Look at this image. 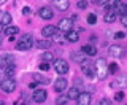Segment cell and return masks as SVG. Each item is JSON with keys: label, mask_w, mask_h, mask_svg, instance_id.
<instances>
[{"label": "cell", "mask_w": 127, "mask_h": 105, "mask_svg": "<svg viewBox=\"0 0 127 105\" xmlns=\"http://www.w3.org/2000/svg\"><path fill=\"white\" fill-rule=\"evenodd\" d=\"M32 46H33V37H32L30 34H27L19 40V43H18L16 48H18L19 51H27V50H30Z\"/></svg>", "instance_id": "6da1fadb"}, {"label": "cell", "mask_w": 127, "mask_h": 105, "mask_svg": "<svg viewBox=\"0 0 127 105\" xmlns=\"http://www.w3.org/2000/svg\"><path fill=\"white\" fill-rule=\"evenodd\" d=\"M54 70L57 72L61 76L68 73V62L65 59H56L54 60Z\"/></svg>", "instance_id": "7a4b0ae2"}, {"label": "cell", "mask_w": 127, "mask_h": 105, "mask_svg": "<svg viewBox=\"0 0 127 105\" xmlns=\"http://www.w3.org/2000/svg\"><path fill=\"white\" fill-rule=\"evenodd\" d=\"M95 68H97V76L100 80H105L106 75H108V68H106V60L105 59H98L97 62H95Z\"/></svg>", "instance_id": "3957f363"}, {"label": "cell", "mask_w": 127, "mask_h": 105, "mask_svg": "<svg viewBox=\"0 0 127 105\" xmlns=\"http://www.w3.org/2000/svg\"><path fill=\"white\" fill-rule=\"evenodd\" d=\"M71 26H73V21L68 19V18H65V19H61V21H59L56 29L61 32V34L65 35V34H68V32H71Z\"/></svg>", "instance_id": "277c9868"}, {"label": "cell", "mask_w": 127, "mask_h": 105, "mask_svg": "<svg viewBox=\"0 0 127 105\" xmlns=\"http://www.w3.org/2000/svg\"><path fill=\"white\" fill-rule=\"evenodd\" d=\"M0 88H2L3 92H13L16 89V81L13 78H3L0 81Z\"/></svg>", "instance_id": "5b68a950"}, {"label": "cell", "mask_w": 127, "mask_h": 105, "mask_svg": "<svg viewBox=\"0 0 127 105\" xmlns=\"http://www.w3.org/2000/svg\"><path fill=\"white\" fill-rule=\"evenodd\" d=\"M46 96H48V92L45 89H37V91L33 92V96H32V100L37 102V104H41V102H45V100H46Z\"/></svg>", "instance_id": "8992f818"}, {"label": "cell", "mask_w": 127, "mask_h": 105, "mask_svg": "<svg viewBox=\"0 0 127 105\" xmlns=\"http://www.w3.org/2000/svg\"><path fill=\"white\" fill-rule=\"evenodd\" d=\"M91 94L89 92H79L78 99H76V105H89L91 104Z\"/></svg>", "instance_id": "52a82bcc"}, {"label": "cell", "mask_w": 127, "mask_h": 105, "mask_svg": "<svg viewBox=\"0 0 127 105\" xmlns=\"http://www.w3.org/2000/svg\"><path fill=\"white\" fill-rule=\"evenodd\" d=\"M67 84H68V83H67V80L64 78V76H59V78L54 81V89L57 91V92H62L64 89H67Z\"/></svg>", "instance_id": "ba28073f"}, {"label": "cell", "mask_w": 127, "mask_h": 105, "mask_svg": "<svg viewBox=\"0 0 127 105\" xmlns=\"http://www.w3.org/2000/svg\"><path fill=\"white\" fill-rule=\"evenodd\" d=\"M38 14H40V18L46 19V21H49V19H53V16H54L53 10H51V8H48V6H43V8H40Z\"/></svg>", "instance_id": "9c48e42d"}, {"label": "cell", "mask_w": 127, "mask_h": 105, "mask_svg": "<svg viewBox=\"0 0 127 105\" xmlns=\"http://www.w3.org/2000/svg\"><path fill=\"white\" fill-rule=\"evenodd\" d=\"M11 14L8 13V11H0V26H10L11 24Z\"/></svg>", "instance_id": "30bf717a"}, {"label": "cell", "mask_w": 127, "mask_h": 105, "mask_svg": "<svg viewBox=\"0 0 127 105\" xmlns=\"http://www.w3.org/2000/svg\"><path fill=\"white\" fill-rule=\"evenodd\" d=\"M110 56H113V57H121L122 54H124V50H122V46H119V45H113V46H110Z\"/></svg>", "instance_id": "8fae6325"}, {"label": "cell", "mask_w": 127, "mask_h": 105, "mask_svg": "<svg viewBox=\"0 0 127 105\" xmlns=\"http://www.w3.org/2000/svg\"><path fill=\"white\" fill-rule=\"evenodd\" d=\"M54 6L57 8L59 11H67L68 6H70V3H68V0H54Z\"/></svg>", "instance_id": "7c38bea8"}, {"label": "cell", "mask_w": 127, "mask_h": 105, "mask_svg": "<svg viewBox=\"0 0 127 105\" xmlns=\"http://www.w3.org/2000/svg\"><path fill=\"white\" fill-rule=\"evenodd\" d=\"M57 32V29H56L54 26H45L41 29V34H43V37H46V38H49V37H53V35Z\"/></svg>", "instance_id": "4fadbf2b"}, {"label": "cell", "mask_w": 127, "mask_h": 105, "mask_svg": "<svg viewBox=\"0 0 127 105\" xmlns=\"http://www.w3.org/2000/svg\"><path fill=\"white\" fill-rule=\"evenodd\" d=\"M78 96H79V89L76 86H71L68 89V92H67V99H71V100H76Z\"/></svg>", "instance_id": "5bb4252c"}, {"label": "cell", "mask_w": 127, "mask_h": 105, "mask_svg": "<svg viewBox=\"0 0 127 105\" xmlns=\"http://www.w3.org/2000/svg\"><path fill=\"white\" fill-rule=\"evenodd\" d=\"M35 46L38 48V50H49L51 48V42L49 40H38L37 43H33Z\"/></svg>", "instance_id": "9a60e30c"}, {"label": "cell", "mask_w": 127, "mask_h": 105, "mask_svg": "<svg viewBox=\"0 0 127 105\" xmlns=\"http://www.w3.org/2000/svg\"><path fill=\"white\" fill-rule=\"evenodd\" d=\"M83 52L87 54V56H95L97 54V48L92 46V45H84L83 46Z\"/></svg>", "instance_id": "2e32d148"}, {"label": "cell", "mask_w": 127, "mask_h": 105, "mask_svg": "<svg viewBox=\"0 0 127 105\" xmlns=\"http://www.w3.org/2000/svg\"><path fill=\"white\" fill-rule=\"evenodd\" d=\"M103 19H105L106 22H114V19H116V11H114V10L106 11L105 16H103Z\"/></svg>", "instance_id": "e0dca14e"}, {"label": "cell", "mask_w": 127, "mask_h": 105, "mask_svg": "<svg viewBox=\"0 0 127 105\" xmlns=\"http://www.w3.org/2000/svg\"><path fill=\"white\" fill-rule=\"evenodd\" d=\"M5 34L10 35V37H14L16 34H19V27H16V26H8L6 29H5Z\"/></svg>", "instance_id": "ac0fdd59"}, {"label": "cell", "mask_w": 127, "mask_h": 105, "mask_svg": "<svg viewBox=\"0 0 127 105\" xmlns=\"http://www.w3.org/2000/svg\"><path fill=\"white\" fill-rule=\"evenodd\" d=\"M78 38H79L78 34H76V32H73V30L68 32V34H65V40H68V42H71V43H76Z\"/></svg>", "instance_id": "d6986e66"}, {"label": "cell", "mask_w": 127, "mask_h": 105, "mask_svg": "<svg viewBox=\"0 0 127 105\" xmlns=\"http://www.w3.org/2000/svg\"><path fill=\"white\" fill-rule=\"evenodd\" d=\"M40 59H43V62L48 64V62H51V60L54 59V54L51 51H46V52H43V54H41V57H40Z\"/></svg>", "instance_id": "ffe728a7"}, {"label": "cell", "mask_w": 127, "mask_h": 105, "mask_svg": "<svg viewBox=\"0 0 127 105\" xmlns=\"http://www.w3.org/2000/svg\"><path fill=\"white\" fill-rule=\"evenodd\" d=\"M64 38H65V35L64 34H61V32H56V34L53 35V37H51V40H53V42H56V43H62L64 42Z\"/></svg>", "instance_id": "44dd1931"}, {"label": "cell", "mask_w": 127, "mask_h": 105, "mask_svg": "<svg viewBox=\"0 0 127 105\" xmlns=\"http://www.w3.org/2000/svg\"><path fill=\"white\" fill-rule=\"evenodd\" d=\"M116 6H118V8H114V11L118 10V13H121V16H126V3L121 2V3H118Z\"/></svg>", "instance_id": "7402d4cb"}, {"label": "cell", "mask_w": 127, "mask_h": 105, "mask_svg": "<svg viewBox=\"0 0 127 105\" xmlns=\"http://www.w3.org/2000/svg\"><path fill=\"white\" fill-rule=\"evenodd\" d=\"M16 73L14 72V65H10V67H6L5 68V75H6V78H13V75Z\"/></svg>", "instance_id": "603a6c76"}, {"label": "cell", "mask_w": 127, "mask_h": 105, "mask_svg": "<svg viewBox=\"0 0 127 105\" xmlns=\"http://www.w3.org/2000/svg\"><path fill=\"white\" fill-rule=\"evenodd\" d=\"M71 56H73L75 62H79V64H81L83 60H84V56H83L81 52H73V54H71Z\"/></svg>", "instance_id": "cb8c5ba5"}, {"label": "cell", "mask_w": 127, "mask_h": 105, "mask_svg": "<svg viewBox=\"0 0 127 105\" xmlns=\"http://www.w3.org/2000/svg\"><path fill=\"white\" fill-rule=\"evenodd\" d=\"M67 102H68V99L64 97V96H62V97H57V99H56V105H67Z\"/></svg>", "instance_id": "d4e9b609"}, {"label": "cell", "mask_w": 127, "mask_h": 105, "mask_svg": "<svg viewBox=\"0 0 127 105\" xmlns=\"http://www.w3.org/2000/svg\"><path fill=\"white\" fill-rule=\"evenodd\" d=\"M106 68H108V73H114V72H118V68H119V67H118V64H114V62H113V64H110V65L106 67Z\"/></svg>", "instance_id": "484cf974"}, {"label": "cell", "mask_w": 127, "mask_h": 105, "mask_svg": "<svg viewBox=\"0 0 127 105\" xmlns=\"http://www.w3.org/2000/svg\"><path fill=\"white\" fill-rule=\"evenodd\" d=\"M87 22H89V24H95V22H97V16H95L94 13L87 14Z\"/></svg>", "instance_id": "4316f807"}, {"label": "cell", "mask_w": 127, "mask_h": 105, "mask_svg": "<svg viewBox=\"0 0 127 105\" xmlns=\"http://www.w3.org/2000/svg\"><path fill=\"white\" fill-rule=\"evenodd\" d=\"M87 5H89V3H87V2H84V0H81V2H78V3H76V6L79 8V10H84V8H86Z\"/></svg>", "instance_id": "83f0119b"}, {"label": "cell", "mask_w": 127, "mask_h": 105, "mask_svg": "<svg viewBox=\"0 0 127 105\" xmlns=\"http://www.w3.org/2000/svg\"><path fill=\"white\" fill-rule=\"evenodd\" d=\"M35 80H38V81H41V83H49V80L45 78V76H41V75H35Z\"/></svg>", "instance_id": "f1b7e54d"}, {"label": "cell", "mask_w": 127, "mask_h": 105, "mask_svg": "<svg viewBox=\"0 0 127 105\" xmlns=\"http://www.w3.org/2000/svg\"><path fill=\"white\" fill-rule=\"evenodd\" d=\"M124 97H126V96H124V92H122V91H121V92H118V94L114 96V99H116L118 102H121V100H124Z\"/></svg>", "instance_id": "f546056e"}, {"label": "cell", "mask_w": 127, "mask_h": 105, "mask_svg": "<svg viewBox=\"0 0 127 105\" xmlns=\"http://www.w3.org/2000/svg\"><path fill=\"white\" fill-rule=\"evenodd\" d=\"M22 14H24V16H27V14H30V8H29V6H26V8H22Z\"/></svg>", "instance_id": "4dcf8cb0"}, {"label": "cell", "mask_w": 127, "mask_h": 105, "mask_svg": "<svg viewBox=\"0 0 127 105\" xmlns=\"http://www.w3.org/2000/svg\"><path fill=\"white\" fill-rule=\"evenodd\" d=\"M100 105H111V100H110V99H102Z\"/></svg>", "instance_id": "1f68e13d"}, {"label": "cell", "mask_w": 127, "mask_h": 105, "mask_svg": "<svg viewBox=\"0 0 127 105\" xmlns=\"http://www.w3.org/2000/svg\"><path fill=\"white\" fill-rule=\"evenodd\" d=\"M114 37H116V38H124L126 34H124V32H116V35H114Z\"/></svg>", "instance_id": "d6a6232c"}, {"label": "cell", "mask_w": 127, "mask_h": 105, "mask_svg": "<svg viewBox=\"0 0 127 105\" xmlns=\"http://www.w3.org/2000/svg\"><path fill=\"white\" fill-rule=\"evenodd\" d=\"M40 68H41V70H49V64H45V62H43L41 65H40Z\"/></svg>", "instance_id": "836d02e7"}, {"label": "cell", "mask_w": 127, "mask_h": 105, "mask_svg": "<svg viewBox=\"0 0 127 105\" xmlns=\"http://www.w3.org/2000/svg\"><path fill=\"white\" fill-rule=\"evenodd\" d=\"M121 22L122 26H127V16H121Z\"/></svg>", "instance_id": "e575fe53"}, {"label": "cell", "mask_w": 127, "mask_h": 105, "mask_svg": "<svg viewBox=\"0 0 127 105\" xmlns=\"http://www.w3.org/2000/svg\"><path fill=\"white\" fill-rule=\"evenodd\" d=\"M3 78H5V72H3V70H0V81H2Z\"/></svg>", "instance_id": "d590c367"}, {"label": "cell", "mask_w": 127, "mask_h": 105, "mask_svg": "<svg viewBox=\"0 0 127 105\" xmlns=\"http://www.w3.org/2000/svg\"><path fill=\"white\" fill-rule=\"evenodd\" d=\"M29 88H32V89H35V88H37V83H35V81H33V83H30V84H29Z\"/></svg>", "instance_id": "8d00e7d4"}, {"label": "cell", "mask_w": 127, "mask_h": 105, "mask_svg": "<svg viewBox=\"0 0 127 105\" xmlns=\"http://www.w3.org/2000/svg\"><path fill=\"white\" fill-rule=\"evenodd\" d=\"M0 105H6L5 102H3V100H0Z\"/></svg>", "instance_id": "74e56055"}, {"label": "cell", "mask_w": 127, "mask_h": 105, "mask_svg": "<svg viewBox=\"0 0 127 105\" xmlns=\"http://www.w3.org/2000/svg\"><path fill=\"white\" fill-rule=\"evenodd\" d=\"M3 30V26H0V32H2Z\"/></svg>", "instance_id": "f35d334b"}, {"label": "cell", "mask_w": 127, "mask_h": 105, "mask_svg": "<svg viewBox=\"0 0 127 105\" xmlns=\"http://www.w3.org/2000/svg\"><path fill=\"white\" fill-rule=\"evenodd\" d=\"M0 5H3V0H0Z\"/></svg>", "instance_id": "ab89813d"}, {"label": "cell", "mask_w": 127, "mask_h": 105, "mask_svg": "<svg viewBox=\"0 0 127 105\" xmlns=\"http://www.w3.org/2000/svg\"><path fill=\"white\" fill-rule=\"evenodd\" d=\"M0 45H2V37H0Z\"/></svg>", "instance_id": "60d3db41"}]
</instances>
